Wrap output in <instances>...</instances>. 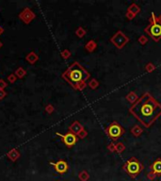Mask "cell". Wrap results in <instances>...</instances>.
Here are the masks:
<instances>
[{
  "instance_id": "27",
  "label": "cell",
  "mask_w": 161,
  "mask_h": 181,
  "mask_svg": "<svg viewBox=\"0 0 161 181\" xmlns=\"http://www.w3.org/2000/svg\"><path fill=\"white\" fill-rule=\"evenodd\" d=\"M1 33H2V29L0 27V34H1Z\"/></svg>"
},
{
  "instance_id": "26",
  "label": "cell",
  "mask_w": 161,
  "mask_h": 181,
  "mask_svg": "<svg viewBox=\"0 0 161 181\" xmlns=\"http://www.w3.org/2000/svg\"><path fill=\"white\" fill-rule=\"evenodd\" d=\"M158 20H159V22L161 23V14H160V15L158 16Z\"/></svg>"
},
{
  "instance_id": "7",
  "label": "cell",
  "mask_w": 161,
  "mask_h": 181,
  "mask_svg": "<svg viewBox=\"0 0 161 181\" xmlns=\"http://www.w3.org/2000/svg\"><path fill=\"white\" fill-rule=\"evenodd\" d=\"M57 135H59V137H61L63 143H65V145L68 147H72L74 146L75 144L77 142V137H76L75 134L72 133V132H68L65 135H61L59 133H57Z\"/></svg>"
},
{
  "instance_id": "22",
  "label": "cell",
  "mask_w": 161,
  "mask_h": 181,
  "mask_svg": "<svg viewBox=\"0 0 161 181\" xmlns=\"http://www.w3.org/2000/svg\"><path fill=\"white\" fill-rule=\"evenodd\" d=\"M146 176H147V178H148L149 180H151V181L155 180L156 178H158V176H156V175L155 174V173H154V172H152V171H151V172H149Z\"/></svg>"
},
{
  "instance_id": "15",
  "label": "cell",
  "mask_w": 161,
  "mask_h": 181,
  "mask_svg": "<svg viewBox=\"0 0 161 181\" xmlns=\"http://www.w3.org/2000/svg\"><path fill=\"white\" fill-rule=\"evenodd\" d=\"M78 178L81 181H88L89 179H90V174H89L87 171H82L79 173Z\"/></svg>"
},
{
  "instance_id": "9",
  "label": "cell",
  "mask_w": 161,
  "mask_h": 181,
  "mask_svg": "<svg viewBox=\"0 0 161 181\" xmlns=\"http://www.w3.org/2000/svg\"><path fill=\"white\" fill-rule=\"evenodd\" d=\"M151 170L156 175V176H161V159L155 160L151 165Z\"/></svg>"
},
{
  "instance_id": "12",
  "label": "cell",
  "mask_w": 161,
  "mask_h": 181,
  "mask_svg": "<svg viewBox=\"0 0 161 181\" xmlns=\"http://www.w3.org/2000/svg\"><path fill=\"white\" fill-rule=\"evenodd\" d=\"M130 132L134 137H139L143 133V128L140 126H139V124H135L130 129Z\"/></svg>"
},
{
  "instance_id": "10",
  "label": "cell",
  "mask_w": 161,
  "mask_h": 181,
  "mask_svg": "<svg viewBox=\"0 0 161 181\" xmlns=\"http://www.w3.org/2000/svg\"><path fill=\"white\" fill-rule=\"evenodd\" d=\"M70 131L72 132V133H74L75 135H77L80 131H81L82 129H84V127L82 126V124L78 123L77 121H75V122H74L73 124H72V126H70Z\"/></svg>"
},
{
  "instance_id": "5",
  "label": "cell",
  "mask_w": 161,
  "mask_h": 181,
  "mask_svg": "<svg viewBox=\"0 0 161 181\" xmlns=\"http://www.w3.org/2000/svg\"><path fill=\"white\" fill-rule=\"evenodd\" d=\"M107 136L109 137L110 139L112 140H118L119 138H121L124 132H125V130H124V128L121 126V124L117 122H112L109 126H108V127L107 128Z\"/></svg>"
},
{
  "instance_id": "1",
  "label": "cell",
  "mask_w": 161,
  "mask_h": 181,
  "mask_svg": "<svg viewBox=\"0 0 161 181\" xmlns=\"http://www.w3.org/2000/svg\"><path fill=\"white\" fill-rule=\"evenodd\" d=\"M129 112L142 126L150 127L161 116V104L150 92H145L131 106Z\"/></svg>"
},
{
  "instance_id": "16",
  "label": "cell",
  "mask_w": 161,
  "mask_h": 181,
  "mask_svg": "<svg viewBox=\"0 0 161 181\" xmlns=\"http://www.w3.org/2000/svg\"><path fill=\"white\" fill-rule=\"evenodd\" d=\"M88 84H89V86H90L91 89H92V90H96L99 87V85H100L99 81H98L97 79H95V78H92Z\"/></svg>"
},
{
  "instance_id": "8",
  "label": "cell",
  "mask_w": 161,
  "mask_h": 181,
  "mask_svg": "<svg viewBox=\"0 0 161 181\" xmlns=\"http://www.w3.org/2000/svg\"><path fill=\"white\" fill-rule=\"evenodd\" d=\"M52 164L55 166L56 171L59 173V174H64L68 170V164L64 160H59L57 163H52Z\"/></svg>"
},
{
  "instance_id": "19",
  "label": "cell",
  "mask_w": 161,
  "mask_h": 181,
  "mask_svg": "<svg viewBox=\"0 0 161 181\" xmlns=\"http://www.w3.org/2000/svg\"><path fill=\"white\" fill-rule=\"evenodd\" d=\"M76 35H77L79 38H82L86 35V30L84 29L83 27H80L77 29V30H76Z\"/></svg>"
},
{
  "instance_id": "24",
  "label": "cell",
  "mask_w": 161,
  "mask_h": 181,
  "mask_svg": "<svg viewBox=\"0 0 161 181\" xmlns=\"http://www.w3.org/2000/svg\"><path fill=\"white\" fill-rule=\"evenodd\" d=\"M125 17L128 19V20H133L134 19L136 16L135 15H133L132 13H128V11H126V13H125Z\"/></svg>"
},
{
  "instance_id": "6",
  "label": "cell",
  "mask_w": 161,
  "mask_h": 181,
  "mask_svg": "<svg viewBox=\"0 0 161 181\" xmlns=\"http://www.w3.org/2000/svg\"><path fill=\"white\" fill-rule=\"evenodd\" d=\"M110 42L113 43V45H115L118 49H122V48H123V46L129 42V38H128L123 31L118 30L110 38Z\"/></svg>"
},
{
  "instance_id": "3",
  "label": "cell",
  "mask_w": 161,
  "mask_h": 181,
  "mask_svg": "<svg viewBox=\"0 0 161 181\" xmlns=\"http://www.w3.org/2000/svg\"><path fill=\"white\" fill-rule=\"evenodd\" d=\"M149 26L144 29L145 33H147L154 42H159L161 40V23L154 13H151V17L149 19Z\"/></svg>"
},
{
  "instance_id": "17",
  "label": "cell",
  "mask_w": 161,
  "mask_h": 181,
  "mask_svg": "<svg viewBox=\"0 0 161 181\" xmlns=\"http://www.w3.org/2000/svg\"><path fill=\"white\" fill-rule=\"evenodd\" d=\"M124 151H125V145H124L123 143L120 142L116 143V152H117L118 154H122Z\"/></svg>"
},
{
  "instance_id": "20",
  "label": "cell",
  "mask_w": 161,
  "mask_h": 181,
  "mask_svg": "<svg viewBox=\"0 0 161 181\" xmlns=\"http://www.w3.org/2000/svg\"><path fill=\"white\" fill-rule=\"evenodd\" d=\"M138 41H139V43L141 45H145L146 43H148V38H147V36H145V35H141V36H140V37L139 38Z\"/></svg>"
},
{
  "instance_id": "18",
  "label": "cell",
  "mask_w": 161,
  "mask_h": 181,
  "mask_svg": "<svg viewBox=\"0 0 161 181\" xmlns=\"http://www.w3.org/2000/svg\"><path fill=\"white\" fill-rule=\"evenodd\" d=\"M144 68H145V71L147 72V73H153V72H154V71L155 70V64H154V63H152V62H148Z\"/></svg>"
},
{
  "instance_id": "23",
  "label": "cell",
  "mask_w": 161,
  "mask_h": 181,
  "mask_svg": "<svg viewBox=\"0 0 161 181\" xmlns=\"http://www.w3.org/2000/svg\"><path fill=\"white\" fill-rule=\"evenodd\" d=\"M87 135H88V132H87L85 129H82V130L80 131L79 133L77 134L78 138H80V139H84V138H86Z\"/></svg>"
},
{
  "instance_id": "4",
  "label": "cell",
  "mask_w": 161,
  "mask_h": 181,
  "mask_svg": "<svg viewBox=\"0 0 161 181\" xmlns=\"http://www.w3.org/2000/svg\"><path fill=\"white\" fill-rule=\"evenodd\" d=\"M123 170L124 172H126L127 175H129L131 178H136L143 170V165L140 163L139 159H137L135 158V157H131V158L123 164Z\"/></svg>"
},
{
  "instance_id": "21",
  "label": "cell",
  "mask_w": 161,
  "mask_h": 181,
  "mask_svg": "<svg viewBox=\"0 0 161 181\" xmlns=\"http://www.w3.org/2000/svg\"><path fill=\"white\" fill-rule=\"evenodd\" d=\"M107 150L109 151V152H111V153H114V152H116V143H109L107 145Z\"/></svg>"
},
{
  "instance_id": "11",
  "label": "cell",
  "mask_w": 161,
  "mask_h": 181,
  "mask_svg": "<svg viewBox=\"0 0 161 181\" xmlns=\"http://www.w3.org/2000/svg\"><path fill=\"white\" fill-rule=\"evenodd\" d=\"M139 98V97L138 95H137V94H136L135 92H128V94L125 95V99L129 103H131L132 105H133V104H135L137 101H138Z\"/></svg>"
},
{
  "instance_id": "13",
  "label": "cell",
  "mask_w": 161,
  "mask_h": 181,
  "mask_svg": "<svg viewBox=\"0 0 161 181\" xmlns=\"http://www.w3.org/2000/svg\"><path fill=\"white\" fill-rule=\"evenodd\" d=\"M127 11L136 16L137 14H139L140 13V8H139V5H137L136 3H133V4H131V5L127 8Z\"/></svg>"
},
{
  "instance_id": "2",
  "label": "cell",
  "mask_w": 161,
  "mask_h": 181,
  "mask_svg": "<svg viewBox=\"0 0 161 181\" xmlns=\"http://www.w3.org/2000/svg\"><path fill=\"white\" fill-rule=\"evenodd\" d=\"M64 76L75 89L82 91L87 86L86 81L91 78V75L79 63L75 62L68 69Z\"/></svg>"
},
{
  "instance_id": "14",
  "label": "cell",
  "mask_w": 161,
  "mask_h": 181,
  "mask_svg": "<svg viewBox=\"0 0 161 181\" xmlns=\"http://www.w3.org/2000/svg\"><path fill=\"white\" fill-rule=\"evenodd\" d=\"M96 48H97V43H96L95 41H93V40H91V41H89L87 43V45H85V49L90 52V53H91V52H93Z\"/></svg>"
},
{
  "instance_id": "25",
  "label": "cell",
  "mask_w": 161,
  "mask_h": 181,
  "mask_svg": "<svg viewBox=\"0 0 161 181\" xmlns=\"http://www.w3.org/2000/svg\"><path fill=\"white\" fill-rule=\"evenodd\" d=\"M63 56H64V58H68L70 56V53H69V51H67V50H65L63 52V54H62Z\"/></svg>"
}]
</instances>
